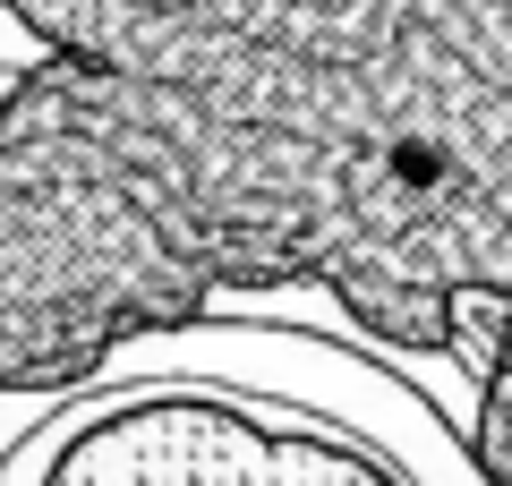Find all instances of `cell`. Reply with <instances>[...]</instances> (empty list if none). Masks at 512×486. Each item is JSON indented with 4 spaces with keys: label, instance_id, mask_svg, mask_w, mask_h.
I'll return each instance as SVG.
<instances>
[{
    "label": "cell",
    "instance_id": "1",
    "mask_svg": "<svg viewBox=\"0 0 512 486\" xmlns=\"http://www.w3.org/2000/svg\"><path fill=\"white\" fill-rule=\"evenodd\" d=\"M43 486H402L367 452L308 427H274L205 393H163L94 418L60 444Z\"/></svg>",
    "mask_w": 512,
    "mask_h": 486
}]
</instances>
